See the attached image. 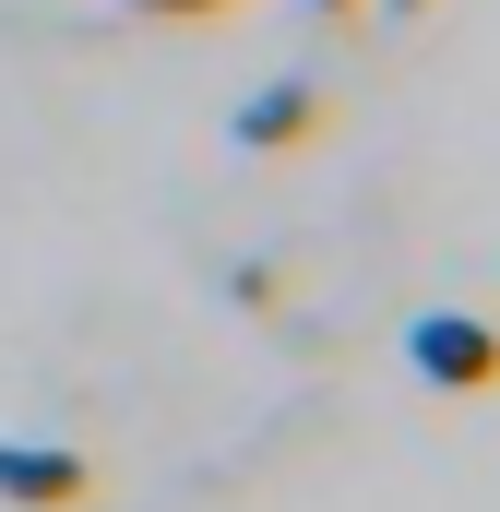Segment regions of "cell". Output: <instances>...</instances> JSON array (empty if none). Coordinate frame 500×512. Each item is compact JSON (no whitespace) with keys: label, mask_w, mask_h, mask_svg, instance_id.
Instances as JSON below:
<instances>
[{"label":"cell","mask_w":500,"mask_h":512,"mask_svg":"<svg viewBox=\"0 0 500 512\" xmlns=\"http://www.w3.org/2000/svg\"><path fill=\"white\" fill-rule=\"evenodd\" d=\"M0 501L12 512H84L96 501V465L60 453V441H0Z\"/></svg>","instance_id":"2"},{"label":"cell","mask_w":500,"mask_h":512,"mask_svg":"<svg viewBox=\"0 0 500 512\" xmlns=\"http://www.w3.org/2000/svg\"><path fill=\"white\" fill-rule=\"evenodd\" d=\"M120 12H155V24H215V12H239V0H120Z\"/></svg>","instance_id":"4"},{"label":"cell","mask_w":500,"mask_h":512,"mask_svg":"<svg viewBox=\"0 0 500 512\" xmlns=\"http://www.w3.org/2000/svg\"><path fill=\"white\" fill-rule=\"evenodd\" d=\"M393 12H417V0H393Z\"/></svg>","instance_id":"6"},{"label":"cell","mask_w":500,"mask_h":512,"mask_svg":"<svg viewBox=\"0 0 500 512\" xmlns=\"http://www.w3.org/2000/svg\"><path fill=\"white\" fill-rule=\"evenodd\" d=\"M310 131H322V96H310V84H274V96L239 108V143H250V155H286V143H310Z\"/></svg>","instance_id":"3"},{"label":"cell","mask_w":500,"mask_h":512,"mask_svg":"<svg viewBox=\"0 0 500 512\" xmlns=\"http://www.w3.org/2000/svg\"><path fill=\"white\" fill-rule=\"evenodd\" d=\"M310 12H358V0H310Z\"/></svg>","instance_id":"5"},{"label":"cell","mask_w":500,"mask_h":512,"mask_svg":"<svg viewBox=\"0 0 500 512\" xmlns=\"http://www.w3.org/2000/svg\"><path fill=\"white\" fill-rule=\"evenodd\" d=\"M405 370L441 382V393H500V334L477 310H417L405 322Z\"/></svg>","instance_id":"1"}]
</instances>
